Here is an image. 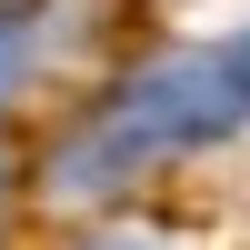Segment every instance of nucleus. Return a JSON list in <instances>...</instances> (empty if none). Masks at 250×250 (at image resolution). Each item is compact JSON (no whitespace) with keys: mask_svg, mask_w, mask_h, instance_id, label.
<instances>
[{"mask_svg":"<svg viewBox=\"0 0 250 250\" xmlns=\"http://www.w3.org/2000/svg\"><path fill=\"white\" fill-rule=\"evenodd\" d=\"M240 110H250V90L230 80V60H160V70H140L130 90H120V110L100 120V130H80L70 150L50 160V190L60 200H100V190H120L140 160L240 130Z\"/></svg>","mask_w":250,"mask_h":250,"instance_id":"obj_1","label":"nucleus"},{"mask_svg":"<svg viewBox=\"0 0 250 250\" xmlns=\"http://www.w3.org/2000/svg\"><path fill=\"white\" fill-rule=\"evenodd\" d=\"M220 60H230V80L250 90V30H240V40H230V50H220Z\"/></svg>","mask_w":250,"mask_h":250,"instance_id":"obj_2","label":"nucleus"},{"mask_svg":"<svg viewBox=\"0 0 250 250\" xmlns=\"http://www.w3.org/2000/svg\"><path fill=\"white\" fill-rule=\"evenodd\" d=\"M10 70H20V40H10V20H0V90H10Z\"/></svg>","mask_w":250,"mask_h":250,"instance_id":"obj_3","label":"nucleus"},{"mask_svg":"<svg viewBox=\"0 0 250 250\" xmlns=\"http://www.w3.org/2000/svg\"><path fill=\"white\" fill-rule=\"evenodd\" d=\"M90 250H160V240H90Z\"/></svg>","mask_w":250,"mask_h":250,"instance_id":"obj_4","label":"nucleus"},{"mask_svg":"<svg viewBox=\"0 0 250 250\" xmlns=\"http://www.w3.org/2000/svg\"><path fill=\"white\" fill-rule=\"evenodd\" d=\"M0 10H20V0H0Z\"/></svg>","mask_w":250,"mask_h":250,"instance_id":"obj_5","label":"nucleus"}]
</instances>
